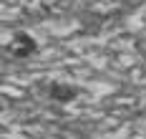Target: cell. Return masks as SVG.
I'll return each mask as SVG.
<instances>
[{"instance_id":"cell-1","label":"cell","mask_w":146,"mask_h":139,"mask_svg":"<svg viewBox=\"0 0 146 139\" xmlns=\"http://www.w3.org/2000/svg\"><path fill=\"white\" fill-rule=\"evenodd\" d=\"M10 51H13L15 58H28V56H33L38 51V43H35L33 35L20 31V33H15V41H13V46H10Z\"/></svg>"},{"instance_id":"cell-2","label":"cell","mask_w":146,"mask_h":139,"mask_svg":"<svg viewBox=\"0 0 146 139\" xmlns=\"http://www.w3.org/2000/svg\"><path fill=\"white\" fill-rule=\"evenodd\" d=\"M78 96V89L71 84H50V99H56L60 104H68Z\"/></svg>"}]
</instances>
